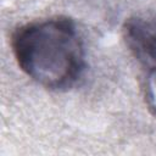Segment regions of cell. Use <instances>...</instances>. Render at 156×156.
Here are the masks:
<instances>
[{"label": "cell", "instance_id": "1", "mask_svg": "<svg viewBox=\"0 0 156 156\" xmlns=\"http://www.w3.org/2000/svg\"><path fill=\"white\" fill-rule=\"evenodd\" d=\"M18 67L45 89H71L85 69V49L76 23L67 17L26 23L11 35Z\"/></svg>", "mask_w": 156, "mask_h": 156}, {"label": "cell", "instance_id": "2", "mask_svg": "<svg viewBox=\"0 0 156 156\" xmlns=\"http://www.w3.org/2000/svg\"><path fill=\"white\" fill-rule=\"evenodd\" d=\"M123 37L133 56L144 71V95L149 110L156 116V22L129 18Z\"/></svg>", "mask_w": 156, "mask_h": 156}]
</instances>
